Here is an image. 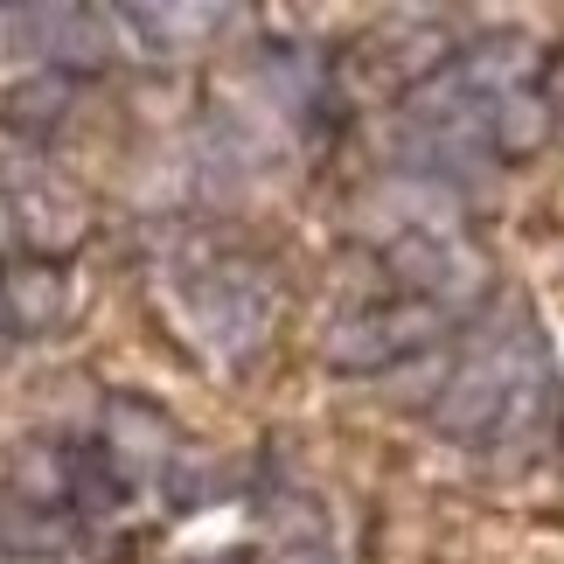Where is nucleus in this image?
<instances>
[{
  "instance_id": "7",
  "label": "nucleus",
  "mask_w": 564,
  "mask_h": 564,
  "mask_svg": "<svg viewBox=\"0 0 564 564\" xmlns=\"http://www.w3.org/2000/svg\"><path fill=\"white\" fill-rule=\"evenodd\" d=\"M63 300H70V279L50 258H29V265H8L0 272V321L14 335H42L63 321Z\"/></svg>"
},
{
  "instance_id": "5",
  "label": "nucleus",
  "mask_w": 564,
  "mask_h": 564,
  "mask_svg": "<svg viewBox=\"0 0 564 564\" xmlns=\"http://www.w3.org/2000/svg\"><path fill=\"white\" fill-rule=\"evenodd\" d=\"M98 446L140 481V474H161V467H167V453H175V425H167V411H161L154 398H133V390H119V398L105 404Z\"/></svg>"
},
{
  "instance_id": "8",
  "label": "nucleus",
  "mask_w": 564,
  "mask_h": 564,
  "mask_svg": "<svg viewBox=\"0 0 564 564\" xmlns=\"http://www.w3.org/2000/svg\"><path fill=\"white\" fill-rule=\"evenodd\" d=\"M530 70H536V42H530V35H481L460 63H453V77H460L467 98H481V105L523 91Z\"/></svg>"
},
{
  "instance_id": "13",
  "label": "nucleus",
  "mask_w": 564,
  "mask_h": 564,
  "mask_svg": "<svg viewBox=\"0 0 564 564\" xmlns=\"http://www.w3.org/2000/svg\"><path fill=\"white\" fill-rule=\"evenodd\" d=\"M258 70H265V91H272V98H286L293 112L321 91V56H314V50H300V42H272Z\"/></svg>"
},
{
  "instance_id": "15",
  "label": "nucleus",
  "mask_w": 564,
  "mask_h": 564,
  "mask_svg": "<svg viewBox=\"0 0 564 564\" xmlns=\"http://www.w3.org/2000/svg\"><path fill=\"white\" fill-rule=\"evenodd\" d=\"M265 564H335V551L321 544V536H314V544H307V536H293V544H279Z\"/></svg>"
},
{
  "instance_id": "3",
  "label": "nucleus",
  "mask_w": 564,
  "mask_h": 564,
  "mask_svg": "<svg viewBox=\"0 0 564 564\" xmlns=\"http://www.w3.org/2000/svg\"><path fill=\"white\" fill-rule=\"evenodd\" d=\"M440 328H446V307H432V300H390V307H362L349 321H335L321 356L356 377V370H383V362L425 349Z\"/></svg>"
},
{
  "instance_id": "14",
  "label": "nucleus",
  "mask_w": 564,
  "mask_h": 564,
  "mask_svg": "<svg viewBox=\"0 0 564 564\" xmlns=\"http://www.w3.org/2000/svg\"><path fill=\"white\" fill-rule=\"evenodd\" d=\"M56 105H63V77H42L35 91H14V98H8V119H14V126H21V119L42 126V119L56 112Z\"/></svg>"
},
{
  "instance_id": "10",
  "label": "nucleus",
  "mask_w": 564,
  "mask_h": 564,
  "mask_svg": "<svg viewBox=\"0 0 564 564\" xmlns=\"http://www.w3.org/2000/svg\"><path fill=\"white\" fill-rule=\"evenodd\" d=\"M105 56H112L105 8H50V63L56 70H105Z\"/></svg>"
},
{
  "instance_id": "12",
  "label": "nucleus",
  "mask_w": 564,
  "mask_h": 564,
  "mask_svg": "<svg viewBox=\"0 0 564 564\" xmlns=\"http://www.w3.org/2000/svg\"><path fill=\"white\" fill-rule=\"evenodd\" d=\"M63 544H70V530H63V516L50 509H29V502H0V551L21 557V551H35V557H56Z\"/></svg>"
},
{
  "instance_id": "11",
  "label": "nucleus",
  "mask_w": 564,
  "mask_h": 564,
  "mask_svg": "<svg viewBox=\"0 0 564 564\" xmlns=\"http://www.w3.org/2000/svg\"><path fill=\"white\" fill-rule=\"evenodd\" d=\"M488 133L502 154H536L551 133V98H536V91H509V98H495L488 105Z\"/></svg>"
},
{
  "instance_id": "1",
  "label": "nucleus",
  "mask_w": 564,
  "mask_h": 564,
  "mask_svg": "<svg viewBox=\"0 0 564 564\" xmlns=\"http://www.w3.org/2000/svg\"><path fill=\"white\" fill-rule=\"evenodd\" d=\"M536 390H544V341H536V328L523 314H509L502 328L453 370V383L440 390V404H432V425H440L446 440H495Z\"/></svg>"
},
{
  "instance_id": "4",
  "label": "nucleus",
  "mask_w": 564,
  "mask_h": 564,
  "mask_svg": "<svg viewBox=\"0 0 564 564\" xmlns=\"http://www.w3.org/2000/svg\"><path fill=\"white\" fill-rule=\"evenodd\" d=\"M383 265L411 300H432V307H446V300L481 286V258H467L453 237H432V230H404L398 245L383 251Z\"/></svg>"
},
{
  "instance_id": "17",
  "label": "nucleus",
  "mask_w": 564,
  "mask_h": 564,
  "mask_svg": "<svg viewBox=\"0 0 564 564\" xmlns=\"http://www.w3.org/2000/svg\"><path fill=\"white\" fill-rule=\"evenodd\" d=\"M0 564H21V557H8V551H0Z\"/></svg>"
},
{
  "instance_id": "2",
  "label": "nucleus",
  "mask_w": 564,
  "mask_h": 564,
  "mask_svg": "<svg viewBox=\"0 0 564 564\" xmlns=\"http://www.w3.org/2000/svg\"><path fill=\"white\" fill-rule=\"evenodd\" d=\"M188 335L203 341V349L216 356H230V362H245L265 349V328H272V293H265V279H258L251 265H209V272H195L188 286Z\"/></svg>"
},
{
  "instance_id": "16",
  "label": "nucleus",
  "mask_w": 564,
  "mask_h": 564,
  "mask_svg": "<svg viewBox=\"0 0 564 564\" xmlns=\"http://www.w3.org/2000/svg\"><path fill=\"white\" fill-rule=\"evenodd\" d=\"M8 245H21V216H14L8 195H0V258H8Z\"/></svg>"
},
{
  "instance_id": "9",
  "label": "nucleus",
  "mask_w": 564,
  "mask_h": 564,
  "mask_svg": "<svg viewBox=\"0 0 564 564\" xmlns=\"http://www.w3.org/2000/svg\"><path fill=\"white\" fill-rule=\"evenodd\" d=\"M126 21H133V35L147 42V50H195V42L216 35V21H224L230 8H188V0H147V8H119Z\"/></svg>"
},
{
  "instance_id": "6",
  "label": "nucleus",
  "mask_w": 564,
  "mask_h": 564,
  "mask_svg": "<svg viewBox=\"0 0 564 564\" xmlns=\"http://www.w3.org/2000/svg\"><path fill=\"white\" fill-rule=\"evenodd\" d=\"M8 495H14V502H29V509H50V516L63 502H77V446L50 440V432L21 440L8 453Z\"/></svg>"
}]
</instances>
